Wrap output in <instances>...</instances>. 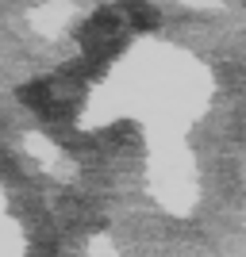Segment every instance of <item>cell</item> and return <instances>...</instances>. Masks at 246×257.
<instances>
[{
	"instance_id": "cell-1",
	"label": "cell",
	"mask_w": 246,
	"mask_h": 257,
	"mask_svg": "<svg viewBox=\"0 0 246 257\" xmlns=\"http://www.w3.org/2000/svg\"><path fill=\"white\" fill-rule=\"evenodd\" d=\"M119 39H123V16L119 8H104L97 12L93 20L81 23V31H77V43L89 58H112L119 50Z\"/></svg>"
},
{
	"instance_id": "cell-2",
	"label": "cell",
	"mask_w": 246,
	"mask_h": 257,
	"mask_svg": "<svg viewBox=\"0 0 246 257\" xmlns=\"http://www.w3.org/2000/svg\"><path fill=\"white\" fill-rule=\"evenodd\" d=\"M20 100L27 107H35L39 115H54V111H58V100H54V85L50 81H27V85H20Z\"/></svg>"
},
{
	"instance_id": "cell-3",
	"label": "cell",
	"mask_w": 246,
	"mask_h": 257,
	"mask_svg": "<svg viewBox=\"0 0 246 257\" xmlns=\"http://www.w3.org/2000/svg\"><path fill=\"white\" fill-rule=\"evenodd\" d=\"M116 8H119V16H123V23L135 27V31H154V27H158V8L146 4V0H123Z\"/></svg>"
}]
</instances>
